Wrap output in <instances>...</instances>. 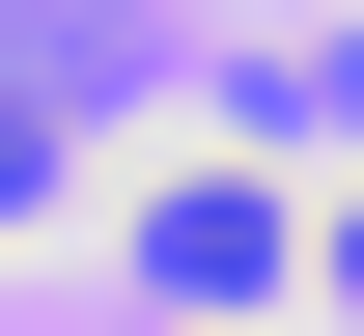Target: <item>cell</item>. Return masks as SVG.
Segmentation results:
<instances>
[{
  "label": "cell",
  "instance_id": "7a4b0ae2",
  "mask_svg": "<svg viewBox=\"0 0 364 336\" xmlns=\"http://www.w3.org/2000/svg\"><path fill=\"white\" fill-rule=\"evenodd\" d=\"M309 281H336V308H364V196H336V224H309Z\"/></svg>",
  "mask_w": 364,
  "mask_h": 336
},
{
  "label": "cell",
  "instance_id": "6da1fadb",
  "mask_svg": "<svg viewBox=\"0 0 364 336\" xmlns=\"http://www.w3.org/2000/svg\"><path fill=\"white\" fill-rule=\"evenodd\" d=\"M140 281H168V308H225V336H252L280 281H309V224H280V196H252V168H168V196H140Z\"/></svg>",
  "mask_w": 364,
  "mask_h": 336
}]
</instances>
